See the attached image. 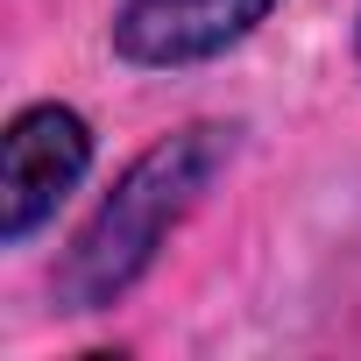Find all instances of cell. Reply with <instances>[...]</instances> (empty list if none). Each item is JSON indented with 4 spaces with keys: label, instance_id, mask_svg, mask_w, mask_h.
<instances>
[{
    "label": "cell",
    "instance_id": "3",
    "mask_svg": "<svg viewBox=\"0 0 361 361\" xmlns=\"http://www.w3.org/2000/svg\"><path fill=\"white\" fill-rule=\"evenodd\" d=\"M283 0H114L106 43L135 71H192L241 50Z\"/></svg>",
    "mask_w": 361,
    "mask_h": 361
},
{
    "label": "cell",
    "instance_id": "4",
    "mask_svg": "<svg viewBox=\"0 0 361 361\" xmlns=\"http://www.w3.org/2000/svg\"><path fill=\"white\" fill-rule=\"evenodd\" d=\"M354 64H361V8H354Z\"/></svg>",
    "mask_w": 361,
    "mask_h": 361
},
{
    "label": "cell",
    "instance_id": "2",
    "mask_svg": "<svg viewBox=\"0 0 361 361\" xmlns=\"http://www.w3.org/2000/svg\"><path fill=\"white\" fill-rule=\"evenodd\" d=\"M92 170V121L64 99H36L0 128V241H36Z\"/></svg>",
    "mask_w": 361,
    "mask_h": 361
},
{
    "label": "cell",
    "instance_id": "1",
    "mask_svg": "<svg viewBox=\"0 0 361 361\" xmlns=\"http://www.w3.org/2000/svg\"><path fill=\"white\" fill-rule=\"evenodd\" d=\"M234 149H241V121H185V128L156 135L149 149H135L128 170L99 192V206L78 220V234L64 241V255L50 269L57 312H71V319L114 312L156 269L170 234L206 206Z\"/></svg>",
    "mask_w": 361,
    "mask_h": 361
}]
</instances>
